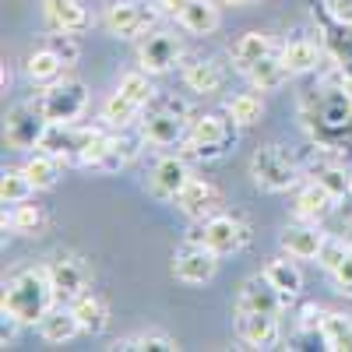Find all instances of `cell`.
<instances>
[{"label":"cell","mask_w":352,"mask_h":352,"mask_svg":"<svg viewBox=\"0 0 352 352\" xmlns=\"http://www.w3.org/2000/svg\"><path fill=\"white\" fill-rule=\"evenodd\" d=\"M320 317H324V310H320L317 303H307V307L300 310L296 331H320Z\"/></svg>","instance_id":"obj_43"},{"label":"cell","mask_w":352,"mask_h":352,"mask_svg":"<svg viewBox=\"0 0 352 352\" xmlns=\"http://www.w3.org/2000/svg\"><path fill=\"white\" fill-rule=\"evenodd\" d=\"M335 204H338V201H335L324 187L310 180V184L296 194V215H300V219H307V222H324V219L331 215Z\"/></svg>","instance_id":"obj_31"},{"label":"cell","mask_w":352,"mask_h":352,"mask_svg":"<svg viewBox=\"0 0 352 352\" xmlns=\"http://www.w3.org/2000/svg\"><path fill=\"white\" fill-rule=\"evenodd\" d=\"M39 335H43L46 342H53V345H64V342H71L74 335H81V324H78L71 303H56V307L39 320Z\"/></svg>","instance_id":"obj_24"},{"label":"cell","mask_w":352,"mask_h":352,"mask_svg":"<svg viewBox=\"0 0 352 352\" xmlns=\"http://www.w3.org/2000/svg\"><path fill=\"white\" fill-rule=\"evenodd\" d=\"M303 162V176L314 184H320L335 201H349L352 197V169L342 162L338 152L324 148V144H307V152H300Z\"/></svg>","instance_id":"obj_6"},{"label":"cell","mask_w":352,"mask_h":352,"mask_svg":"<svg viewBox=\"0 0 352 352\" xmlns=\"http://www.w3.org/2000/svg\"><path fill=\"white\" fill-rule=\"evenodd\" d=\"M43 14L50 28H64V32H85L88 28V11L78 0H43Z\"/></svg>","instance_id":"obj_27"},{"label":"cell","mask_w":352,"mask_h":352,"mask_svg":"<svg viewBox=\"0 0 352 352\" xmlns=\"http://www.w3.org/2000/svg\"><path fill=\"white\" fill-rule=\"evenodd\" d=\"M236 338L247 349H272L282 338V324L275 314H254V310H236Z\"/></svg>","instance_id":"obj_17"},{"label":"cell","mask_w":352,"mask_h":352,"mask_svg":"<svg viewBox=\"0 0 352 352\" xmlns=\"http://www.w3.org/2000/svg\"><path fill=\"white\" fill-rule=\"evenodd\" d=\"M300 124L314 144H324L338 155L352 152V92L338 67L300 96Z\"/></svg>","instance_id":"obj_1"},{"label":"cell","mask_w":352,"mask_h":352,"mask_svg":"<svg viewBox=\"0 0 352 352\" xmlns=\"http://www.w3.org/2000/svg\"><path fill=\"white\" fill-rule=\"evenodd\" d=\"M176 208H180L190 222H204L222 212V190L212 184V180H197V176H190V184L180 190V197H176Z\"/></svg>","instance_id":"obj_15"},{"label":"cell","mask_w":352,"mask_h":352,"mask_svg":"<svg viewBox=\"0 0 352 352\" xmlns=\"http://www.w3.org/2000/svg\"><path fill=\"white\" fill-rule=\"evenodd\" d=\"M345 222H352V197L345 201Z\"/></svg>","instance_id":"obj_46"},{"label":"cell","mask_w":352,"mask_h":352,"mask_svg":"<svg viewBox=\"0 0 352 352\" xmlns=\"http://www.w3.org/2000/svg\"><path fill=\"white\" fill-rule=\"evenodd\" d=\"M155 4H159L162 11H169V14H180V11H184V4H187V0H155Z\"/></svg>","instance_id":"obj_44"},{"label":"cell","mask_w":352,"mask_h":352,"mask_svg":"<svg viewBox=\"0 0 352 352\" xmlns=\"http://www.w3.org/2000/svg\"><path fill=\"white\" fill-rule=\"evenodd\" d=\"M320 56H324V43L320 39H307V36H296L282 46V60L289 64L292 74H310L317 71Z\"/></svg>","instance_id":"obj_22"},{"label":"cell","mask_w":352,"mask_h":352,"mask_svg":"<svg viewBox=\"0 0 352 352\" xmlns=\"http://www.w3.org/2000/svg\"><path fill=\"white\" fill-rule=\"evenodd\" d=\"M190 109L184 99L176 96H159L144 106V120H141V134L148 144L155 148H180L187 141V131H190Z\"/></svg>","instance_id":"obj_3"},{"label":"cell","mask_w":352,"mask_h":352,"mask_svg":"<svg viewBox=\"0 0 352 352\" xmlns=\"http://www.w3.org/2000/svg\"><path fill=\"white\" fill-rule=\"evenodd\" d=\"M226 113H229L240 127H254V124L261 120V113H264V99H261L257 92H240L236 99L226 106Z\"/></svg>","instance_id":"obj_38"},{"label":"cell","mask_w":352,"mask_h":352,"mask_svg":"<svg viewBox=\"0 0 352 352\" xmlns=\"http://www.w3.org/2000/svg\"><path fill=\"white\" fill-rule=\"evenodd\" d=\"M250 180L268 194H285L292 187H300L303 162H300V155L285 152L282 144H261L250 155Z\"/></svg>","instance_id":"obj_5"},{"label":"cell","mask_w":352,"mask_h":352,"mask_svg":"<svg viewBox=\"0 0 352 352\" xmlns=\"http://www.w3.org/2000/svg\"><path fill=\"white\" fill-rule=\"evenodd\" d=\"M113 349H124V352H148V349H155V352H173V349H180V345H176V338L166 335V331H138V335H131V338H120Z\"/></svg>","instance_id":"obj_36"},{"label":"cell","mask_w":352,"mask_h":352,"mask_svg":"<svg viewBox=\"0 0 352 352\" xmlns=\"http://www.w3.org/2000/svg\"><path fill=\"white\" fill-rule=\"evenodd\" d=\"M317 18H320V43H324V53L331 56V67H338L352 81V25L335 21L320 11Z\"/></svg>","instance_id":"obj_18"},{"label":"cell","mask_w":352,"mask_h":352,"mask_svg":"<svg viewBox=\"0 0 352 352\" xmlns=\"http://www.w3.org/2000/svg\"><path fill=\"white\" fill-rule=\"evenodd\" d=\"M215 272H219V254L204 240H187L173 254V275L184 285H204L215 278Z\"/></svg>","instance_id":"obj_12"},{"label":"cell","mask_w":352,"mask_h":352,"mask_svg":"<svg viewBox=\"0 0 352 352\" xmlns=\"http://www.w3.org/2000/svg\"><path fill=\"white\" fill-rule=\"evenodd\" d=\"M25 173H28V180L36 184V190H50L64 176V159L43 148V152H36L32 159L25 162Z\"/></svg>","instance_id":"obj_32"},{"label":"cell","mask_w":352,"mask_h":352,"mask_svg":"<svg viewBox=\"0 0 352 352\" xmlns=\"http://www.w3.org/2000/svg\"><path fill=\"white\" fill-rule=\"evenodd\" d=\"M320 335H324V345L331 352H352V317H345L338 310H324Z\"/></svg>","instance_id":"obj_33"},{"label":"cell","mask_w":352,"mask_h":352,"mask_svg":"<svg viewBox=\"0 0 352 352\" xmlns=\"http://www.w3.org/2000/svg\"><path fill=\"white\" fill-rule=\"evenodd\" d=\"M46 272H50V282H53L60 303L78 300L81 292H88V285H92V272H88V264L78 254H56L46 264Z\"/></svg>","instance_id":"obj_13"},{"label":"cell","mask_w":352,"mask_h":352,"mask_svg":"<svg viewBox=\"0 0 352 352\" xmlns=\"http://www.w3.org/2000/svg\"><path fill=\"white\" fill-rule=\"evenodd\" d=\"M138 155V138H131L127 131H102V138L85 152L81 166L85 169H96V173H120L134 162Z\"/></svg>","instance_id":"obj_10"},{"label":"cell","mask_w":352,"mask_h":352,"mask_svg":"<svg viewBox=\"0 0 352 352\" xmlns=\"http://www.w3.org/2000/svg\"><path fill=\"white\" fill-rule=\"evenodd\" d=\"M349 254H352V240H349V236H328L324 247H320V254H317V261H320V268L331 275Z\"/></svg>","instance_id":"obj_41"},{"label":"cell","mask_w":352,"mask_h":352,"mask_svg":"<svg viewBox=\"0 0 352 352\" xmlns=\"http://www.w3.org/2000/svg\"><path fill=\"white\" fill-rule=\"evenodd\" d=\"M120 92H124L131 102H138L141 109L155 99V88H152V81H148V71H131V74H124V78H120Z\"/></svg>","instance_id":"obj_39"},{"label":"cell","mask_w":352,"mask_h":352,"mask_svg":"<svg viewBox=\"0 0 352 352\" xmlns=\"http://www.w3.org/2000/svg\"><path fill=\"white\" fill-rule=\"evenodd\" d=\"M36 194V184L28 180L25 166L21 169H4V180H0V201L4 204H21Z\"/></svg>","instance_id":"obj_37"},{"label":"cell","mask_w":352,"mask_h":352,"mask_svg":"<svg viewBox=\"0 0 352 352\" xmlns=\"http://www.w3.org/2000/svg\"><path fill=\"white\" fill-rule=\"evenodd\" d=\"M226 4H232V8H250V4H257V0H226Z\"/></svg>","instance_id":"obj_45"},{"label":"cell","mask_w":352,"mask_h":352,"mask_svg":"<svg viewBox=\"0 0 352 352\" xmlns=\"http://www.w3.org/2000/svg\"><path fill=\"white\" fill-rule=\"evenodd\" d=\"M187 240H204L219 257H229V254H240L247 243H250V226L243 215L236 212H219L212 219H204L197 229H190Z\"/></svg>","instance_id":"obj_7"},{"label":"cell","mask_w":352,"mask_h":352,"mask_svg":"<svg viewBox=\"0 0 352 352\" xmlns=\"http://www.w3.org/2000/svg\"><path fill=\"white\" fill-rule=\"evenodd\" d=\"M46 226H50V212L43 208V204L21 201V204H14L11 215H4V229L18 232V236H43Z\"/></svg>","instance_id":"obj_26"},{"label":"cell","mask_w":352,"mask_h":352,"mask_svg":"<svg viewBox=\"0 0 352 352\" xmlns=\"http://www.w3.org/2000/svg\"><path fill=\"white\" fill-rule=\"evenodd\" d=\"M36 106L50 124H78L88 109V88L81 81H53L39 92Z\"/></svg>","instance_id":"obj_8"},{"label":"cell","mask_w":352,"mask_h":352,"mask_svg":"<svg viewBox=\"0 0 352 352\" xmlns=\"http://www.w3.org/2000/svg\"><path fill=\"white\" fill-rule=\"evenodd\" d=\"M64 60L56 56L53 50H36L32 56H28V64H25V71H28V78H32L36 85H53V81H60V74H64Z\"/></svg>","instance_id":"obj_35"},{"label":"cell","mask_w":352,"mask_h":352,"mask_svg":"<svg viewBox=\"0 0 352 352\" xmlns=\"http://www.w3.org/2000/svg\"><path fill=\"white\" fill-rule=\"evenodd\" d=\"M176 21L194 36H212L219 28V8L212 4V0H187L184 11L176 14Z\"/></svg>","instance_id":"obj_29"},{"label":"cell","mask_w":352,"mask_h":352,"mask_svg":"<svg viewBox=\"0 0 352 352\" xmlns=\"http://www.w3.org/2000/svg\"><path fill=\"white\" fill-rule=\"evenodd\" d=\"M247 78H250V85L257 88V92H275V88H282V85L292 78V71H289V64L282 60V53H268L264 60H257V64L247 71Z\"/></svg>","instance_id":"obj_28"},{"label":"cell","mask_w":352,"mask_h":352,"mask_svg":"<svg viewBox=\"0 0 352 352\" xmlns=\"http://www.w3.org/2000/svg\"><path fill=\"white\" fill-rule=\"evenodd\" d=\"M268 53H275V43L268 32H247L236 39V46H232V64H236V71H250L257 60H264Z\"/></svg>","instance_id":"obj_30"},{"label":"cell","mask_w":352,"mask_h":352,"mask_svg":"<svg viewBox=\"0 0 352 352\" xmlns=\"http://www.w3.org/2000/svg\"><path fill=\"white\" fill-rule=\"evenodd\" d=\"M285 296L282 292L264 278V272L257 275V278H247L243 285H240V296H236V310H254V314H275V317H282V310H285Z\"/></svg>","instance_id":"obj_20"},{"label":"cell","mask_w":352,"mask_h":352,"mask_svg":"<svg viewBox=\"0 0 352 352\" xmlns=\"http://www.w3.org/2000/svg\"><path fill=\"white\" fill-rule=\"evenodd\" d=\"M159 21V11L148 0H113L102 11V25L120 39H141L148 36Z\"/></svg>","instance_id":"obj_9"},{"label":"cell","mask_w":352,"mask_h":352,"mask_svg":"<svg viewBox=\"0 0 352 352\" xmlns=\"http://www.w3.org/2000/svg\"><path fill=\"white\" fill-rule=\"evenodd\" d=\"M60 303L56 300V289L50 282V272L46 268H18L8 285H4V300H0V310L18 317L21 324H36Z\"/></svg>","instance_id":"obj_2"},{"label":"cell","mask_w":352,"mask_h":352,"mask_svg":"<svg viewBox=\"0 0 352 352\" xmlns=\"http://www.w3.org/2000/svg\"><path fill=\"white\" fill-rule=\"evenodd\" d=\"M236 134H240V124L229 113H201L190 120L184 152L201 162H215V159L229 155V148L236 144Z\"/></svg>","instance_id":"obj_4"},{"label":"cell","mask_w":352,"mask_h":352,"mask_svg":"<svg viewBox=\"0 0 352 352\" xmlns=\"http://www.w3.org/2000/svg\"><path fill=\"white\" fill-rule=\"evenodd\" d=\"M264 278H268L285 300H296L300 292H303V272H300V264H296V257H275V261H268L264 264Z\"/></svg>","instance_id":"obj_23"},{"label":"cell","mask_w":352,"mask_h":352,"mask_svg":"<svg viewBox=\"0 0 352 352\" xmlns=\"http://www.w3.org/2000/svg\"><path fill=\"white\" fill-rule=\"evenodd\" d=\"M187 184H190V166H187V159H184V155H169V152L155 162V169H152V176H148V187H152V194H155L159 201H176Z\"/></svg>","instance_id":"obj_16"},{"label":"cell","mask_w":352,"mask_h":352,"mask_svg":"<svg viewBox=\"0 0 352 352\" xmlns=\"http://www.w3.org/2000/svg\"><path fill=\"white\" fill-rule=\"evenodd\" d=\"M317 11L335 18V21L352 25V0H317Z\"/></svg>","instance_id":"obj_42"},{"label":"cell","mask_w":352,"mask_h":352,"mask_svg":"<svg viewBox=\"0 0 352 352\" xmlns=\"http://www.w3.org/2000/svg\"><path fill=\"white\" fill-rule=\"evenodd\" d=\"M324 240H328V232H320V226L317 222H307V219L285 226L282 236H278L282 254L296 257V261H314L320 254V247H324Z\"/></svg>","instance_id":"obj_19"},{"label":"cell","mask_w":352,"mask_h":352,"mask_svg":"<svg viewBox=\"0 0 352 352\" xmlns=\"http://www.w3.org/2000/svg\"><path fill=\"white\" fill-rule=\"evenodd\" d=\"M184 85L197 96H215L226 85V71L215 60H190L184 64Z\"/></svg>","instance_id":"obj_25"},{"label":"cell","mask_w":352,"mask_h":352,"mask_svg":"<svg viewBox=\"0 0 352 352\" xmlns=\"http://www.w3.org/2000/svg\"><path fill=\"white\" fill-rule=\"evenodd\" d=\"M138 113H144L138 102H131L120 88H116V92L102 102V124L109 127V131H127L134 120H138Z\"/></svg>","instance_id":"obj_34"},{"label":"cell","mask_w":352,"mask_h":352,"mask_svg":"<svg viewBox=\"0 0 352 352\" xmlns=\"http://www.w3.org/2000/svg\"><path fill=\"white\" fill-rule=\"evenodd\" d=\"M46 50H53L60 60L71 67V64H78L81 60V46H78V39H74V32H64V28H53V32L46 36V43H43Z\"/></svg>","instance_id":"obj_40"},{"label":"cell","mask_w":352,"mask_h":352,"mask_svg":"<svg viewBox=\"0 0 352 352\" xmlns=\"http://www.w3.org/2000/svg\"><path fill=\"white\" fill-rule=\"evenodd\" d=\"M46 134H50V120L43 116V109L36 102L14 106L8 113V120H4V141H8V148H14V152L43 148Z\"/></svg>","instance_id":"obj_11"},{"label":"cell","mask_w":352,"mask_h":352,"mask_svg":"<svg viewBox=\"0 0 352 352\" xmlns=\"http://www.w3.org/2000/svg\"><path fill=\"white\" fill-rule=\"evenodd\" d=\"M71 310H74V317H78V324H81V331L85 335H102L106 331V324H109V307H106V300L99 296V292H81L78 300H71Z\"/></svg>","instance_id":"obj_21"},{"label":"cell","mask_w":352,"mask_h":352,"mask_svg":"<svg viewBox=\"0 0 352 352\" xmlns=\"http://www.w3.org/2000/svg\"><path fill=\"white\" fill-rule=\"evenodd\" d=\"M138 60H141V71L148 74H166L173 71L176 64L184 60V43L176 32H166V28H152L144 36L141 50H138Z\"/></svg>","instance_id":"obj_14"}]
</instances>
